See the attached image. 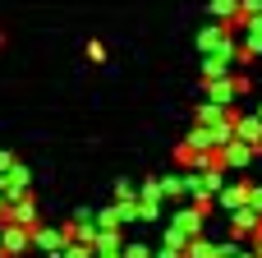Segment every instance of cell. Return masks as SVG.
<instances>
[{
	"label": "cell",
	"instance_id": "cell-1",
	"mask_svg": "<svg viewBox=\"0 0 262 258\" xmlns=\"http://www.w3.org/2000/svg\"><path fill=\"white\" fill-rule=\"evenodd\" d=\"M221 157H226V166H244V162L253 157V143L235 138V143H226V148H221Z\"/></svg>",
	"mask_w": 262,
	"mask_h": 258
},
{
	"label": "cell",
	"instance_id": "cell-2",
	"mask_svg": "<svg viewBox=\"0 0 262 258\" xmlns=\"http://www.w3.org/2000/svg\"><path fill=\"white\" fill-rule=\"evenodd\" d=\"M235 134H239L244 143H253V148H258V143H262V120H258V115H249V120H239V125H235Z\"/></svg>",
	"mask_w": 262,
	"mask_h": 258
},
{
	"label": "cell",
	"instance_id": "cell-3",
	"mask_svg": "<svg viewBox=\"0 0 262 258\" xmlns=\"http://www.w3.org/2000/svg\"><path fill=\"white\" fill-rule=\"evenodd\" d=\"M212 14L216 18H230V14H244V5L239 0H212Z\"/></svg>",
	"mask_w": 262,
	"mask_h": 258
},
{
	"label": "cell",
	"instance_id": "cell-4",
	"mask_svg": "<svg viewBox=\"0 0 262 258\" xmlns=\"http://www.w3.org/2000/svg\"><path fill=\"white\" fill-rule=\"evenodd\" d=\"M0 171H14V157L9 152H0Z\"/></svg>",
	"mask_w": 262,
	"mask_h": 258
},
{
	"label": "cell",
	"instance_id": "cell-5",
	"mask_svg": "<svg viewBox=\"0 0 262 258\" xmlns=\"http://www.w3.org/2000/svg\"><path fill=\"white\" fill-rule=\"evenodd\" d=\"M0 258H5V245H0Z\"/></svg>",
	"mask_w": 262,
	"mask_h": 258
}]
</instances>
